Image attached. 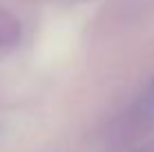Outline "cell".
Wrapping results in <instances>:
<instances>
[{"label":"cell","instance_id":"cell-1","mask_svg":"<svg viewBox=\"0 0 154 152\" xmlns=\"http://www.w3.org/2000/svg\"><path fill=\"white\" fill-rule=\"evenodd\" d=\"M154 130V81L136 101H132L116 116L109 130V141L114 145H125L143 139Z\"/></svg>","mask_w":154,"mask_h":152},{"label":"cell","instance_id":"cell-2","mask_svg":"<svg viewBox=\"0 0 154 152\" xmlns=\"http://www.w3.org/2000/svg\"><path fill=\"white\" fill-rule=\"evenodd\" d=\"M23 40V20L11 9L0 5V51L14 49Z\"/></svg>","mask_w":154,"mask_h":152}]
</instances>
